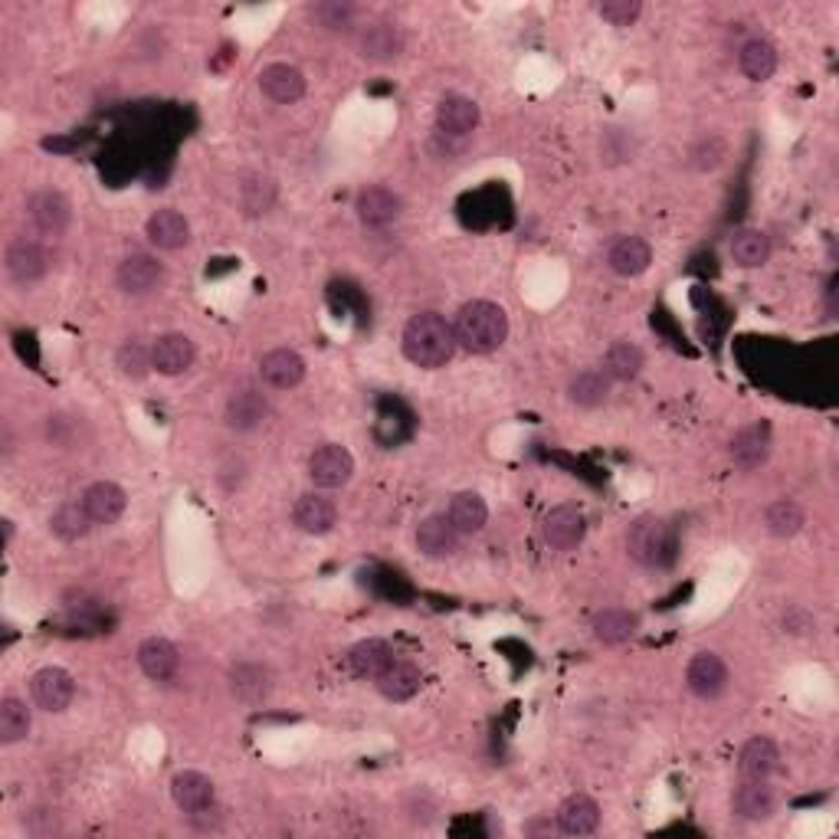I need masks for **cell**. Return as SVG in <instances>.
<instances>
[{"instance_id": "obj_1", "label": "cell", "mask_w": 839, "mask_h": 839, "mask_svg": "<svg viewBox=\"0 0 839 839\" xmlns=\"http://www.w3.org/2000/svg\"><path fill=\"white\" fill-rule=\"evenodd\" d=\"M456 351V331L453 325L436 312H420L404 328V354L417 368H443Z\"/></svg>"}, {"instance_id": "obj_2", "label": "cell", "mask_w": 839, "mask_h": 839, "mask_svg": "<svg viewBox=\"0 0 839 839\" xmlns=\"http://www.w3.org/2000/svg\"><path fill=\"white\" fill-rule=\"evenodd\" d=\"M456 345H463L466 351L473 354H492L496 348L505 345L509 338V315L502 305L496 302H486V299H476L469 305L459 308L456 315Z\"/></svg>"}, {"instance_id": "obj_3", "label": "cell", "mask_w": 839, "mask_h": 839, "mask_svg": "<svg viewBox=\"0 0 839 839\" xmlns=\"http://www.w3.org/2000/svg\"><path fill=\"white\" fill-rule=\"evenodd\" d=\"M627 551L643 568H669L676 561V532L656 515H643L627 532Z\"/></svg>"}, {"instance_id": "obj_4", "label": "cell", "mask_w": 839, "mask_h": 839, "mask_svg": "<svg viewBox=\"0 0 839 839\" xmlns=\"http://www.w3.org/2000/svg\"><path fill=\"white\" fill-rule=\"evenodd\" d=\"M72 696H75V679L62 666H43L30 676V699L43 712L69 709Z\"/></svg>"}, {"instance_id": "obj_5", "label": "cell", "mask_w": 839, "mask_h": 839, "mask_svg": "<svg viewBox=\"0 0 839 839\" xmlns=\"http://www.w3.org/2000/svg\"><path fill=\"white\" fill-rule=\"evenodd\" d=\"M308 476L318 489H341L354 476V456L338 443H325L308 456Z\"/></svg>"}, {"instance_id": "obj_6", "label": "cell", "mask_w": 839, "mask_h": 839, "mask_svg": "<svg viewBox=\"0 0 839 839\" xmlns=\"http://www.w3.org/2000/svg\"><path fill=\"white\" fill-rule=\"evenodd\" d=\"M686 686H689V692H692L696 699H702V702L719 699V696L729 689V666H725V660L715 656V653H699V656H692L689 666H686Z\"/></svg>"}, {"instance_id": "obj_7", "label": "cell", "mask_w": 839, "mask_h": 839, "mask_svg": "<svg viewBox=\"0 0 839 839\" xmlns=\"http://www.w3.org/2000/svg\"><path fill=\"white\" fill-rule=\"evenodd\" d=\"M3 263H7V276L20 286H33L46 276L49 269V256L46 249L36 243V240H26V236H16L7 253H3Z\"/></svg>"}, {"instance_id": "obj_8", "label": "cell", "mask_w": 839, "mask_h": 839, "mask_svg": "<svg viewBox=\"0 0 839 839\" xmlns=\"http://www.w3.org/2000/svg\"><path fill=\"white\" fill-rule=\"evenodd\" d=\"M584 512L578 505H558L545 515L541 522V535L548 541V548L555 551H574L584 541Z\"/></svg>"}, {"instance_id": "obj_9", "label": "cell", "mask_w": 839, "mask_h": 839, "mask_svg": "<svg viewBox=\"0 0 839 839\" xmlns=\"http://www.w3.org/2000/svg\"><path fill=\"white\" fill-rule=\"evenodd\" d=\"M115 279L125 295H148L164 282V266L148 253H131L128 259H121Z\"/></svg>"}, {"instance_id": "obj_10", "label": "cell", "mask_w": 839, "mask_h": 839, "mask_svg": "<svg viewBox=\"0 0 839 839\" xmlns=\"http://www.w3.org/2000/svg\"><path fill=\"white\" fill-rule=\"evenodd\" d=\"M26 213H30L33 226L46 236H59L72 220V207L59 190H36L26 200Z\"/></svg>"}, {"instance_id": "obj_11", "label": "cell", "mask_w": 839, "mask_h": 839, "mask_svg": "<svg viewBox=\"0 0 839 839\" xmlns=\"http://www.w3.org/2000/svg\"><path fill=\"white\" fill-rule=\"evenodd\" d=\"M259 89L279 105H292L305 95V75L292 62H269L259 72Z\"/></svg>"}, {"instance_id": "obj_12", "label": "cell", "mask_w": 839, "mask_h": 839, "mask_svg": "<svg viewBox=\"0 0 839 839\" xmlns=\"http://www.w3.org/2000/svg\"><path fill=\"white\" fill-rule=\"evenodd\" d=\"M194 358H197L194 341H190L187 335H180V331L161 335V338L154 341V348H151V364H154V371L164 374V377H177V374L190 371Z\"/></svg>"}, {"instance_id": "obj_13", "label": "cell", "mask_w": 839, "mask_h": 839, "mask_svg": "<svg viewBox=\"0 0 839 839\" xmlns=\"http://www.w3.org/2000/svg\"><path fill=\"white\" fill-rule=\"evenodd\" d=\"M82 505H85V512L95 525H115L128 509V496L118 482L102 479V482H92L82 492Z\"/></svg>"}, {"instance_id": "obj_14", "label": "cell", "mask_w": 839, "mask_h": 839, "mask_svg": "<svg viewBox=\"0 0 839 839\" xmlns=\"http://www.w3.org/2000/svg\"><path fill=\"white\" fill-rule=\"evenodd\" d=\"M171 797H174L177 811L197 817V814H207V811L213 807L217 791H213V784H210L207 774H200V771H180V774H174V781H171Z\"/></svg>"}, {"instance_id": "obj_15", "label": "cell", "mask_w": 839, "mask_h": 839, "mask_svg": "<svg viewBox=\"0 0 839 839\" xmlns=\"http://www.w3.org/2000/svg\"><path fill=\"white\" fill-rule=\"evenodd\" d=\"M144 236H148V243H151L154 249L174 253V249L187 246V240H190V223H187V217H184L180 210L164 207V210H158V213L148 217Z\"/></svg>"}, {"instance_id": "obj_16", "label": "cell", "mask_w": 839, "mask_h": 839, "mask_svg": "<svg viewBox=\"0 0 839 839\" xmlns=\"http://www.w3.org/2000/svg\"><path fill=\"white\" fill-rule=\"evenodd\" d=\"M259 374H263V381H266L269 387H276V391H292V387H299V384L305 381V361H302V354L292 351V348H276V351L263 354Z\"/></svg>"}, {"instance_id": "obj_17", "label": "cell", "mask_w": 839, "mask_h": 839, "mask_svg": "<svg viewBox=\"0 0 839 839\" xmlns=\"http://www.w3.org/2000/svg\"><path fill=\"white\" fill-rule=\"evenodd\" d=\"M361 56L371 59V62H391L404 53V30L397 23H387V20H377V23H368L361 30Z\"/></svg>"}, {"instance_id": "obj_18", "label": "cell", "mask_w": 839, "mask_h": 839, "mask_svg": "<svg viewBox=\"0 0 839 839\" xmlns=\"http://www.w3.org/2000/svg\"><path fill=\"white\" fill-rule=\"evenodd\" d=\"M768 456H771V427H768L765 420L745 427V430L732 440V459H735V466L745 469V473L765 466Z\"/></svg>"}, {"instance_id": "obj_19", "label": "cell", "mask_w": 839, "mask_h": 839, "mask_svg": "<svg viewBox=\"0 0 839 839\" xmlns=\"http://www.w3.org/2000/svg\"><path fill=\"white\" fill-rule=\"evenodd\" d=\"M354 210L361 217L364 226H387L400 217V197L384 187V184H374V187H364L354 200Z\"/></svg>"}, {"instance_id": "obj_20", "label": "cell", "mask_w": 839, "mask_h": 839, "mask_svg": "<svg viewBox=\"0 0 839 839\" xmlns=\"http://www.w3.org/2000/svg\"><path fill=\"white\" fill-rule=\"evenodd\" d=\"M459 538H463V535L453 528L450 515H427V518L417 525V548H420L427 558H450V555H456Z\"/></svg>"}, {"instance_id": "obj_21", "label": "cell", "mask_w": 839, "mask_h": 839, "mask_svg": "<svg viewBox=\"0 0 839 839\" xmlns=\"http://www.w3.org/2000/svg\"><path fill=\"white\" fill-rule=\"evenodd\" d=\"M138 666L148 679L154 683H167L177 676V666H180V653L171 640L164 637H151L138 646Z\"/></svg>"}, {"instance_id": "obj_22", "label": "cell", "mask_w": 839, "mask_h": 839, "mask_svg": "<svg viewBox=\"0 0 839 839\" xmlns=\"http://www.w3.org/2000/svg\"><path fill=\"white\" fill-rule=\"evenodd\" d=\"M738 771L745 781H771L781 771V751L771 738H751L745 742L738 755Z\"/></svg>"}, {"instance_id": "obj_23", "label": "cell", "mask_w": 839, "mask_h": 839, "mask_svg": "<svg viewBox=\"0 0 839 839\" xmlns=\"http://www.w3.org/2000/svg\"><path fill=\"white\" fill-rule=\"evenodd\" d=\"M601 827V807L587 794H574L558 807V830L568 837H591Z\"/></svg>"}, {"instance_id": "obj_24", "label": "cell", "mask_w": 839, "mask_h": 839, "mask_svg": "<svg viewBox=\"0 0 839 839\" xmlns=\"http://www.w3.org/2000/svg\"><path fill=\"white\" fill-rule=\"evenodd\" d=\"M735 814L742 820H751V824H761L768 817H774L778 811V794L768 781H745L738 791H735V801H732Z\"/></svg>"}, {"instance_id": "obj_25", "label": "cell", "mask_w": 839, "mask_h": 839, "mask_svg": "<svg viewBox=\"0 0 839 839\" xmlns=\"http://www.w3.org/2000/svg\"><path fill=\"white\" fill-rule=\"evenodd\" d=\"M292 522H295V528L305 532V535H328V532L335 528V522H338V509H335L331 499L312 492V496H302V499L295 502Z\"/></svg>"}, {"instance_id": "obj_26", "label": "cell", "mask_w": 839, "mask_h": 839, "mask_svg": "<svg viewBox=\"0 0 839 839\" xmlns=\"http://www.w3.org/2000/svg\"><path fill=\"white\" fill-rule=\"evenodd\" d=\"M607 263H610V269H614L617 276L633 279V276H643V272L650 269L653 249H650V243L640 240V236H620V240L610 246Z\"/></svg>"}, {"instance_id": "obj_27", "label": "cell", "mask_w": 839, "mask_h": 839, "mask_svg": "<svg viewBox=\"0 0 839 839\" xmlns=\"http://www.w3.org/2000/svg\"><path fill=\"white\" fill-rule=\"evenodd\" d=\"M479 118H482V112L469 95H446L436 105V121L446 135H469V131H476Z\"/></svg>"}, {"instance_id": "obj_28", "label": "cell", "mask_w": 839, "mask_h": 839, "mask_svg": "<svg viewBox=\"0 0 839 839\" xmlns=\"http://www.w3.org/2000/svg\"><path fill=\"white\" fill-rule=\"evenodd\" d=\"M266 417H269V404L259 391H249V387L236 391L226 404V423L240 433L256 430L259 423H266Z\"/></svg>"}, {"instance_id": "obj_29", "label": "cell", "mask_w": 839, "mask_h": 839, "mask_svg": "<svg viewBox=\"0 0 839 839\" xmlns=\"http://www.w3.org/2000/svg\"><path fill=\"white\" fill-rule=\"evenodd\" d=\"M394 663V650L384 640H361L348 650V669L361 679H377Z\"/></svg>"}, {"instance_id": "obj_30", "label": "cell", "mask_w": 839, "mask_h": 839, "mask_svg": "<svg viewBox=\"0 0 839 839\" xmlns=\"http://www.w3.org/2000/svg\"><path fill=\"white\" fill-rule=\"evenodd\" d=\"M420 683H423L420 669H417L413 663H400V660H394V663L377 676V689H381V696L391 699V702H407V699H413V696L420 692Z\"/></svg>"}, {"instance_id": "obj_31", "label": "cell", "mask_w": 839, "mask_h": 839, "mask_svg": "<svg viewBox=\"0 0 839 839\" xmlns=\"http://www.w3.org/2000/svg\"><path fill=\"white\" fill-rule=\"evenodd\" d=\"M738 66H742V72L751 82H768L778 72V49H774V43H768L761 36L748 39L742 46V53H738Z\"/></svg>"}, {"instance_id": "obj_32", "label": "cell", "mask_w": 839, "mask_h": 839, "mask_svg": "<svg viewBox=\"0 0 839 839\" xmlns=\"http://www.w3.org/2000/svg\"><path fill=\"white\" fill-rule=\"evenodd\" d=\"M450 522L459 535H479L489 522V505L476 492H459L450 502Z\"/></svg>"}, {"instance_id": "obj_33", "label": "cell", "mask_w": 839, "mask_h": 839, "mask_svg": "<svg viewBox=\"0 0 839 839\" xmlns=\"http://www.w3.org/2000/svg\"><path fill=\"white\" fill-rule=\"evenodd\" d=\"M637 627H640V617L630 614V610H620V607H610V610L594 617V637L607 646L627 643L637 633Z\"/></svg>"}, {"instance_id": "obj_34", "label": "cell", "mask_w": 839, "mask_h": 839, "mask_svg": "<svg viewBox=\"0 0 839 839\" xmlns=\"http://www.w3.org/2000/svg\"><path fill=\"white\" fill-rule=\"evenodd\" d=\"M92 525H95V522L89 518V512H85L82 502H66V505H59V509L53 512V518H49V532H53L59 541H66V545L85 538Z\"/></svg>"}, {"instance_id": "obj_35", "label": "cell", "mask_w": 839, "mask_h": 839, "mask_svg": "<svg viewBox=\"0 0 839 839\" xmlns=\"http://www.w3.org/2000/svg\"><path fill=\"white\" fill-rule=\"evenodd\" d=\"M230 689L240 702H263L269 696V673L256 663H240L233 673H230Z\"/></svg>"}, {"instance_id": "obj_36", "label": "cell", "mask_w": 839, "mask_h": 839, "mask_svg": "<svg viewBox=\"0 0 839 839\" xmlns=\"http://www.w3.org/2000/svg\"><path fill=\"white\" fill-rule=\"evenodd\" d=\"M768 256H771V240H768L761 230L745 226V230H738V233L732 236V259H735L738 266L758 269V266L768 263Z\"/></svg>"}, {"instance_id": "obj_37", "label": "cell", "mask_w": 839, "mask_h": 839, "mask_svg": "<svg viewBox=\"0 0 839 839\" xmlns=\"http://www.w3.org/2000/svg\"><path fill=\"white\" fill-rule=\"evenodd\" d=\"M30 709L26 702H20L16 696H3L0 699V745H16L30 735Z\"/></svg>"}, {"instance_id": "obj_38", "label": "cell", "mask_w": 839, "mask_h": 839, "mask_svg": "<svg viewBox=\"0 0 839 839\" xmlns=\"http://www.w3.org/2000/svg\"><path fill=\"white\" fill-rule=\"evenodd\" d=\"M643 364H646V358H643V351H640L633 341H617V345L607 351L604 374L614 377V381H633V377H640Z\"/></svg>"}, {"instance_id": "obj_39", "label": "cell", "mask_w": 839, "mask_h": 839, "mask_svg": "<svg viewBox=\"0 0 839 839\" xmlns=\"http://www.w3.org/2000/svg\"><path fill=\"white\" fill-rule=\"evenodd\" d=\"M765 525H768V532L774 538H794L807 525V515H804V509L794 499H778L774 505H768Z\"/></svg>"}, {"instance_id": "obj_40", "label": "cell", "mask_w": 839, "mask_h": 839, "mask_svg": "<svg viewBox=\"0 0 839 839\" xmlns=\"http://www.w3.org/2000/svg\"><path fill=\"white\" fill-rule=\"evenodd\" d=\"M276 203V184L263 174H249L240 184V207L246 217H263Z\"/></svg>"}, {"instance_id": "obj_41", "label": "cell", "mask_w": 839, "mask_h": 839, "mask_svg": "<svg viewBox=\"0 0 839 839\" xmlns=\"http://www.w3.org/2000/svg\"><path fill=\"white\" fill-rule=\"evenodd\" d=\"M568 394L578 407H601L610 394V377L604 371H581L571 381Z\"/></svg>"}, {"instance_id": "obj_42", "label": "cell", "mask_w": 839, "mask_h": 839, "mask_svg": "<svg viewBox=\"0 0 839 839\" xmlns=\"http://www.w3.org/2000/svg\"><path fill=\"white\" fill-rule=\"evenodd\" d=\"M115 364H118V371L125 374V377H144L154 364H151V351L141 345V341H125L121 348H118V354H115Z\"/></svg>"}, {"instance_id": "obj_43", "label": "cell", "mask_w": 839, "mask_h": 839, "mask_svg": "<svg viewBox=\"0 0 839 839\" xmlns=\"http://www.w3.org/2000/svg\"><path fill=\"white\" fill-rule=\"evenodd\" d=\"M597 13L610 23V26H633L643 13L640 0H604L597 7Z\"/></svg>"}, {"instance_id": "obj_44", "label": "cell", "mask_w": 839, "mask_h": 839, "mask_svg": "<svg viewBox=\"0 0 839 839\" xmlns=\"http://www.w3.org/2000/svg\"><path fill=\"white\" fill-rule=\"evenodd\" d=\"M725 154H729L725 141H722L719 135H709V138H702V141L692 148V164H696L699 171H715V167L725 161Z\"/></svg>"}, {"instance_id": "obj_45", "label": "cell", "mask_w": 839, "mask_h": 839, "mask_svg": "<svg viewBox=\"0 0 839 839\" xmlns=\"http://www.w3.org/2000/svg\"><path fill=\"white\" fill-rule=\"evenodd\" d=\"M312 16L322 30H348L351 26V16L354 10L348 3H315L312 7Z\"/></svg>"}, {"instance_id": "obj_46", "label": "cell", "mask_w": 839, "mask_h": 839, "mask_svg": "<svg viewBox=\"0 0 839 839\" xmlns=\"http://www.w3.org/2000/svg\"><path fill=\"white\" fill-rule=\"evenodd\" d=\"M784 627H788L791 633H811V630H814V617H807L804 610H791V614L784 617Z\"/></svg>"}, {"instance_id": "obj_47", "label": "cell", "mask_w": 839, "mask_h": 839, "mask_svg": "<svg viewBox=\"0 0 839 839\" xmlns=\"http://www.w3.org/2000/svg\"><path fill=\"white\" fill-rule=\"evenodd\" d=\"M0 525H3V541L10 545V541H13V522H10V518H3Z\"/></svg>"}]
</instances>
